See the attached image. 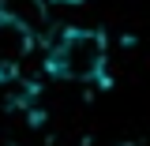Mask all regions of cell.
Listing matches in <instances>:
<instances>
[{
	"mask_svg": "<svg viewBox=\"0 0 150 146\" xmlns=\"http://www.w3.org/2000/svg\"><path fill=\"white\" fill-rule=\"evenodd\" d=\"M105 37L98 30H86V26H68L64 34H56V41L45 53V68L60 79H71V83H86V79H98L105 71Z\"/></svg>",
	"mask_w": 150,
	"mask_h": 146,
	"instance_id": "obj_1",
	"label": "cell"
},
{
	"mask_svg": "<svg viewBox=\"0 0 150 146\" xmlns=\"http://www.w3.org/2000/svg\"><path fill=\"white\" fill-rule=\"evenodd\" d=\"M30 45H34V34H30V26L0 11V75L19 71V64L26 60Z\"/></svg>",
	"mask_w": 150,
	"mask_h": 146,
	"instance_id": "obj_2",
	"label": "cell"
}]
</instances>
